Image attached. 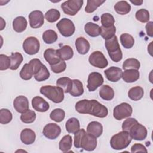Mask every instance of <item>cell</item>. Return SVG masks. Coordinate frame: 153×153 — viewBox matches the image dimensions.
<instances>
[{"mask_svg": "<svg viewBox=\"0 0 153 153\" xmlns=\"http://www.w3.org/2000/svg\"><path fill=\"white\" fill-rule=\"evenodd\" d=\"M76 111L82 114H90L99 118H105L108 114V108L96 100L83 99L75 104Z\"/></svg>", "mask_w": 153, "mask_h": 153, "instance_id": "cell-1", "label": "cell"}, {"mask_svg": "<svg viewBox=\"0 0 153 153\" xmlns=\"http://www.w3.org/2000/svg\"><path fill=\"white\" fill-rule=\"evenodd\" d=\"M74 146L76 148H82L87 151H94L97 146V139L90 134L84 128L79 129L74 134Z\"/></svg>", "mask_w": 153, "mask_h": 153, "instance_id": "cell-2", "label": "cell"}, {"mask_svg": "<svg viewBox=\"0 0 153 153\" xmlns=\"http://www.w3.org/2000/svg\"><path fill=\"white\" fill-rule=\"evenodd\" d=\"M132 137L128 131L123 130L112 136L110 145L112 149L121 150L126 148L131 142Z\"/></svg>", "mask_w": 153, "mask_h": 153, "instance_id": "cell-3", "label": "cell"}, {"mask_svg": "<svg viewBox=\"0 0 153 153\" xmlns=\"http://www.w3.org/2000/svg\"><path fill=\"white\" fill-rule=\"evenodd\" d=\"M40 93L55 103H61L64 99V91L59 86H42L40 88Z\"/></svg>", "mask_w": 153, "mask_h": 153, "instance_id": "cell-4", "label": "cell"}, {"mask_svg": "<svg viewBox=\"0 0 153 153\" xmlns=\"http://www.w3.org/2000/svg\"><path fill=\"white\" fill-rule=\"evenodd\" d=\"M105 45L108 54L112 61L114 62H118L121 60L123 58V53L116 35L109 39L105 40Z\"/></svg>", "mask_w": 153, "mask_h": 153, "instance_id": "cell-5", "label": "cell"}, {"mask_svg": "<svg viewBox=\"0 0 153 153\" xmlns=\"http://www.w3.org/2000/svg\"><path fill=\"white\" fill-rule=\"evenodd\" d=\"M83 4L82 0H68L61 4V8L66 14L73 16L78 13Z\"/></svg>", "mask_w": 153, "mask_h": 153, "instance_id": "cell-6", "label": "cell"}, {"mask_svg": "<svg viewBox=\"0 0 153 153\" xmlns=\"http://www.w3.org/2000/svg\"><path fill=\"white\" fill-rule=\"evenodd\" d=\"M56 26L60 34L65 37L72 36L75 30L74 23L68 18H63L57 24Z\"/></svg>", "mask_w": 153, "mask_h": 153, "instance_id": "cell-7", "label": "cell"}, {"mask_svg": "<svg viewBox=\"0 0 153 153\" xmlns=\"http://www.w3.org/2000/svg\"><path fill=\"white\" fill-rule=\"evenodd\" d=\"M133 108L131 105L127 103L123 102L114 108L113 116L117 120H121L131 115Z\"/></svg>", "mask_w": 153, "mask_h": 153, "instance_id": "cell-8", "label": "cell"}, {"mask_svg": "<svg viewBox=\"0 0 153 153\" xmlns=\"http://www.w3.org/2000/svg\"><path fill=\"white\" fill-rule=\"evenodd\" d=\"M40 48L39 40L34 36H29L25 39L23 43L24 51L29 55H33L38 53Z\"/></svg>", "mask_w": 153, "mask_h": 153, "instance_id": "cell-9", "label": "cell"}, {"mask_svg": "<svg viewBox=\"0 0 153 153\" xmlns=\"http://www.w3.org/2000/svg\"><path fill=\"white\" fill-rule=\"evenodd\" d=\"M88 62L91 65L97 68H105L108 65V62L104 54L99 51H93L89 56Z\"/></svg>", "mask_w": 153, "mask_h": 153, "instance_id": "cell-10", "label": "cell"}, {"mask_svg": "<svg viewBox=\"0 0 153 153\" xmlns=\"http://www.w3.org/2000/svg\"><path fill=\"white\" fill-rule=\"evenodd\" d=\"M103 82L104 79L102 74L99 72H93L88 76L87 87L89 91H94L99 87L101 86Z\"/></svg>", "mask_w": 153, "mask_h": 153, "instance_id": "cell-11", "label": "cell"}, {"mask_svg": "<svg viewBox=\"0 0 153 153\" xmlns=\"http://www.w3.org/2000/svg\"><path fill=\"white\" fill-rule=\"evenodd\" d=\"M42 133L47 138L56 139L61 133V128L56 123H48L44 126Z\"/></svg>", "mask_w": 153, "mask_h": 153, "instance_id": "cell-12", "label": "cell"}, {"mask_svg": "<svg viewBox=\"0 0 153 153\" xmlns=\"http://www.w3.org/2000/svg\"><path fill=\"white\" fill-rule=\"evenodd\" d=\"M129 133L132 139L136 140H143L147 136V130L146 127L139 123L135 124L131 128Z\"/></svg>", "mask_w": 153, "mask_h": 153, "instance_id": "cell-13", "label": "cell"}, {"mask_svg": "<svg viewBox=\"0 0 153 153\" xmlns=\"http://www.w3.org/2000/svg\"><path fill=\"white\" fill-rule=\"evenodd\" d=\"M29 25L32 28L41 27L44 23V16L42 11L35 10L29 14Z\"/></svg>", "mask_w": 153, "mask_h": 153, "instance_id": "cell-14", "label": "cell"}, {"mask_svg": "<svg viewBox=\"0 0 153 153\" xmlns=\"http://www.w3.org/2000/svg\"><path fill=\"white\" fill-rule=\"evenodd\" d=\"M13 106L17 112L22 114L29 109V100L24 96H19L14 99Z\"/></svg>", "mask_w": 153, "mask_h": 153, "instance_id": "cell-15", "label": "cell"}, {"mask_svg": "<svg viewBox=\"0 0 153 153\" xmlns=\"http://www.w3.org/2000/svg\"><path fill=\"white\" fill-rule=\"evenodd\" d=\"M106 78L111 82H117L122 76V70L118 67L111 66L104 71Z\"/></svg>", "mask_w": 153, "mask_h": 153, "instance_id": "cell-16", "label": "cell"}, {"mask_svg": "<svg viewBox=\"0 0 153 153\" xmlns=\"http://www.w3.org/2000/svg\"><path fill=\"white\" fill-rule=\"evenodd\" d=\"M32 105L35 111L41 112H45L50 108L48 103L40 96H35L32 99Z\"/></svg>", "mask_w": 153, "mask_h": 153, "instance_id": "cell-17", "label": "cell"}, {"mask_svg": "<svg viewBox=\"0 0 153 153\" xmlns=\"http://www.w3.org/2000/svg\"><path fill=\"white\" fill-rule=\"evenodd\" d=\"M44 57L50 66L58 63L62 60L57 52V50L53 48L46 49L44 53Z\"/></svg>", "mask_w": 153, "mask_h": 153, "instance_id": "cell-18", "label": "cell"}, {"mask_svg": "<svg viewBox=\"0 0 153 153\" xmlns=\"http://www.w3.org/2000/svg\"><path fill=\"white\" fill-rule=\"evenodd\" d=\"M87 132L96 138L99 137L103 133V126L98 121H91L87 127Z\"/></svg>", "mask_w": 153, "mask_h": 153, "instance_id": "cell-19", "label": "cell"}, {"mask_svg": "<svg viewBox=\"0 0 153 153\" xmlns=\"http://www.w3.org/2000/svg\"><path fill=\"white\" fill-rule=\"evenodd\" d=\"M35 139V133L30 128H25L20 133V140L25 145L32 144Z\"/></svg>", "mask_w": 153, "mask_h": 153, "instance_id": "cell-20", "label": "cell"}, {"mask_svg": "<svg viewBox=\"0 0 153 153\" xmlns=\"http://www.w3.org/2000/svg\"><path fill=\"white\" fill-rule=\"evenodd\" d=\"M75 47L79 54L84 55L88 52L90 45L85 38L79 37L75 41Z\"/></svg>", "mask_w": 153, "mask_h": 153, "instance_id": "cell-21", "label": "cell"}, {"mask_svg": "<svg viewBox=\"0 0 153 153\" xmlns=\"http://www.w3.org/2000/svg\"><path fill=\"white\" fill-rule=\"evenodd\" d=\"M139 72L137 69H126L122 72L121 78L127 83H131L136 81L139 78Z\"/></svg>", "mask_w": 153, "mask_h": 153, "instance_id": "cell-22", "label": "cell"}, {"mask_svg": "<svg viewBox=\"0 0 153 153\" xmlns=\"http://www.w3.org/2000/svg\"><path fill=\"white\" fill-rule=\"evenodd\" d=\"M27 26V22L25 17L19 16L15 18L13 22V27L14 31L21 33L25 30Z\"/></svg>", "mask_w": 153, "mask_h": 153, "instance_id": "cell-23", "label": "cell"}, {"mask_svg": "<svg viewBox=\"0 0 153 153\" xmlns=\"http://www.w3.org/2000/svg\"><path fill=\"white\" fill-rule=\"evenodd\" d=\"M72 84L69 93L74 97H78L84 93L83 84L79 79H72Z\"/></svg>", "mask_w": 153, "mask_h": 153, "instance_id": "cell-24", "label": "cell"}, {"mask_svg": "<svg viewBox=\"0 0 153 153\" xmlns=\"http://www.w3.org/2000/svg\"><path fill=\"white\" fill-rule=\"evenodd\" d=\"M66 130L69 133L75 134L80 129L79 120L75 117L70 118L68 120L65 125Z\"/></svg>", "mask_w": 153, "mask_h": 153, "instance_id": "cell-25", "label": "cell"}, {"mask_svg": "<svg viewBox=\"0 0 153 153\" xmlns=\"http://www.w3.org/2000/svg\"><path fill=\"white\" fill-rule=\"evenodd\" d=\"M84 30L86 33L91 37H96L100 35V26L92 22H88L84 26Z\"/></svg>", "mask_w": 153, "mask_h": 153, "instance_id": "cell-26", "label": "cell"}, {"mask_svg": "<svg viewBox=\"0 0 153 153\" xmlns=\"http://www.w3.org/2000/svg\"><path fill=\"white\" fill-rule=\"evenodd\" d=\"M100 97L105 100H111L114 97V91L108 85H103L101 87L99 92Z\"/></svg>", "mask_w": 153, "mask_h": 153, "instance_id": "cell-27", "label": "cell"}, {"mask_svg": "<svg viewBox=\"0 0 153 153\" xmlns=\"http://www.w3.org/2000/svg\"><path fill=\"white\" fill-rule=\"evenodd\" d=\"M115 11L120 15L128 14L131 10V5L126 1H120L114 5Z\"/></svg>", "mask_w": 153, "mask_h": 153, "instance_id": "cell-28", "label": "cell"}, {"mask_svg": "<svg viewBox=\"0 0 153 153\" xmlns=\"http://www.w3.org/2000/svg\"><path fill=\"white\" fill-rule=\"evenodd\" d=\"M57 52L60 59L63 60H68L74 56V51L72 48L68 45H63L60 48L57 50Z\"/></svg>", "mask_w": 153, "mask_h": 153, "instance_id": "cell-29", "label": "cell"}, {"mask_svg": "<svg viewBox=\"0 0 153 153\" xmlns=\"http://www.w3.org/2000/svg\"><path fill=\"white\" fill-rule=\"evenodd\" d=\"M144 91L142 87L140 86H136L131 88L128 91V97L134 101L139 100L143 96Z\"/></svg>", "mask_w": 153, "mask_h": 153, "instance_id": "cell-30", "label": "cell"}, {"mask_svg": "<svg viewBox=\"0 0 153 153\" xmlns=\"http://www.w3.org/2000/svg\"><path fill=\"white\" fill-rule=\"evenodd\" d=\"M72 137L69 135L64 136L59 143V148L63 152H68L72 148Z\"/></svg>", "mask_w": 153, "mask_h": 153, "instance_id": "cell-31", "label": "cell"}, {"mask_svg": "<svg viewBox=\"0 0 153 153\" xmlns=\"http://www.w3.org/2000/svg\"><path fill=\"white\" fill-rule=\"evenodd\" d=\"M10 58L11 60V66L10 69L11 70L17 69L23 60V56L19 52L12 53Z\"/></svg>", "mask_w": 153, "mask_h": 153, "instance_id": "cell-32", "label": "cell"}, {"mask_svg": "<svg viewBox=\"0 0 153 153\" xmlns=\"http://www.w3.org/2000/svg\"><path fill=\"white\" fill-rule=\"evenodd\" d=\"M56 84L63 89L64 93H69L71 89L72 81L70 78L65 76L59 78L56 81Z\"/></svg>", "mask_w": 153, "mask_h": 153, "instance_id": "cell-33", "label": "cell"}, {"mask_svg": "<svg viewBox=\"0 0 153 153\" xmlns=\"http://www.w3.org/2000/svg\"><path fill=\"white\" fill-rule=\"evenodd\" d=\"M120 42L122 45L127 49H129L133 47L134 44V39L132 35L125 33L120 35Z\"/></svg>", "mask_w": 153, "mask_h": 153, "instance_id": "cell-34", "label": "cell"}, {"mask_svg": "<svg viewBox=\"0 0 153 153\" xmlns=\"http://www.w3.org/2000/svg\"><path fill=\"white\" fill-rule=\"evenodd\" d=\"M33 75L32 67L29 63H25L20 72V76L24 80L30 79Z\"/></svg>", "mask_w": 153, "mask_h": 153, "instance_id": "cell-35", "label": "cell"}, {"mask_svg": "<svg viewBox=\"0 0 153 153\" xmlns=\"http://www.w3.org/2000/svg\"><path fill=\"white\" fill-rule=\"evenodd\" d=\"M58 38L57 33L51 29L45 30L42 34V39L45 43L51 44L55 42Z\"/></svg>", "mask_w": 153, "mask_h": 153, "instance_id": "cell-36", "label": "cell"}, {"mask_svg": "<svg viewBox=\"0 0 153 153\" xmlns=\"http://www.w3.org/2000/svg\"><path fill=\"white\" fill-rule=\"evenodd\" d=\"M100 35L105 40H108L112 38L115 35L116 27L114 25L109 27H105L103 26H100Z\"/></svg>", "mask_w": 153, "mask_h": 153, "instance_id": "cell-37", "label": "cell"}, {"mask_svg": "<svg viewBox=\"0 0 153 153\" xmlns=\"http://www.w3.org/2000/svg\"><path fill=\"white\" fill-rule=\"evenodd\" d=\"M140 64L139 61L134 58H128L124 60L123 63V69H137L140 68Z\"/></svg>", "mask_w": 153, "mask_h": 153, "instance_id": "cell-38", "label": "cell"}, {"mask_svg": "<svg viewBox=\"0 0 153 153\" xmlns=\"http://www.w3.org/2000/svg\"><path fill=\"white\" fill-rule=\"evenodd\" d=\"M50 74L47 68V67L43 64L41 69L39 70L38 72H37L34 75V78L36 81L38 82L44 81L47 80L50 77Z\"/></svg>", "mask_w": 153, "mask_h": 153, "instance_id": "cell-39", "label": "cell"}, {"mask_svg": "<svg viewBox=\"0 0 153 153\" xmlns=\"http://www.w3.org/2000/svg\"><path fill=\"white\" fill-rule=\"evenodd\" d=\"M105 2V0H88L87 1V5L85 8V11L87 13H91L94 12L99 7L102 5Z\"/></svg>", "mask_w": 153, "mask_h": 153, "instance_id": "cell-40", "label": "cell"}, {"mask_svg": "<svg viewBox=\"0 0 153 153\" xmlns=\"http://www.w3.org/2000/svg\"><path fill=\"white\" fill-rule=\"evenodd\" d=\"M36 117V114L33 111L28 109L22 114L20 115V120L24 123L30 124L32 123L35 120Z\"/></svg>", "mask_w": 153, "mask_h": 153, "instance_id": "cell-41", "label": "cell"}, {"mask_svg": "<svg viewBox=\"0 0 153 153\" xmlns=\"http://www.w3.org/2000/svg\"><path fill=\"white\" fill-rule=\"evenodd\" d=\"M60 17V13L56 9H50L45 14V18L48 22L54 23Z\"/></svg>", "mask_w": 153, "mask_h": 153, "instance_id": "cell-42", "label": "cell"}, {"mask_svg": "<svg viewBox=\"0 0 153 153\" xmlns=\"http://www.w3.org/2000/svg\"><path fill=\"white\" fill-rule=\"evenodd\" d=\"M65 117V112L64 110L60 108H56L53 110L50 114V118L57 123H60L62 121Z\"/></svg>", "mask_w": 153, "mask_h": 153, "instance_id": "cell-43", "label": "cell"}, {"mask_svg": "<svg viewBox=\"0 0 153 153\" xmlns=\"http://www.w3.org/2000/svg\"><path fill=\"white\" fill-rule=\"evenodd\" d=\"M102 26L105 27H109L114 25L115 19L112 14L110 13H103L101 16Z\"/></svg>", "mask_w": 153, "mask_h": 153, "instance_id": "cell-44", "label": "cell"}, {"mask_svg": "<svg viewBox=\"0 0 153 153\" xmlns=\"http://www.w3.org/2000/svg\"><path fill=\"white\" fill-rule=\"evenodd\" d=\"M13 118L12 113L7 109H1L0 110V123L2 124L9 123Z\"/></svg>", "mask_w": 153, "mask_h": 153, "instance_id": "cell-45", "label": "cell"}, {"mask_svg": "<svg viewBox=\"0 0 153 153\" xmlns=\"http://www.w3.org/2000/svg\"><path fill=\"white\" fill-rule=\"evenodd\" d=\"M135 17L141 23L148 22L149 20V13L146 9H140L136 11Z\"/></svg>", "mask_w": 153, "mask_h": 153, "instance_id": "cell-46", "label": "cell"}, {"mask_svg": "<svg viewBox=\"0 0 153 153\" xmlns=\"http://www.w3.org/2000/svg\"><path fill=\"white\" fill-rule=\"evenodd\" d=\"M11 60L10 57L7 55L0 54V70L4 71L10 68Z\"/></svg>", "mask_w": 153, "mask_h": 153, "instance_id": "cell-47", "label": "cell"}, {"mask_svg": "<svg viewBox=\"0 0 153 153\" xmlns=\"http://www.w3.org/2000/svg\"><path fill=\"white\" fill-rule=\"evenodd\" d=\"M50 68H51V70L54 73L59 74L65 71L66 68V64L64 60H61L60 62H59L58 63L54 65L50 66Z\"/></svg>", "mask_w": 153, "mask_h": 153, "instance_id": "cell-48", "label": "cell"}, {"mask_svg": "<svg viewBox=\"0 0 153 153\" xmlns=\"http://www.w3.org/2000/svg\"><path fill=\"white\" fill-rule=\"evenodd\" d=\"M138 121L134 118H128L124 120L122 124V129L123 130L128 131L131 129V128Z\"/></svg>", "mask_w": 153, "mask_h": 153, "instance_id": "cell-49", "label": "cell"}, {"mask_svg": "<svg viewBox=\"0 0 153 153\" xmlns=\"http://www.w3.org/2000/svg\"><path fill=\"white\" fill-rule=\"evenodd\" d=\"M148 152V151L146 147L140 143H135L131 148V152Z\"/></svg>", "mask_w": 153, "mask_h": 153, "instance_id": "cell-50", "label": "cell"}, {"mask_svg": "<svg viewBox=\"0 0 153 153\" xmlns=\"http://www.w3.org/2000/svg\"><path fill=\"white\" fill-rule=\"evenodd\" d=\"M152 25H153V22L152 21H151V22H148L145 26V29H146V33L150 37L153 36Z\"/></svg>", "mask_w": 153, "mask_h": 153, "instance_id": "cell-51", "label": "cell"}, {"mask_svg": "<svg viewBox=\"0 0 153 153\" xmlns=\"http://www.w3.org/2000/svg\"><path fill=\"white\" fill-rule=\"evenodd\" d=\"M130 2L133 4L134 5H136V6H139V5H141L143 3V1L142 0H134V1H132L131 0Z\"/></svg>", "mask_w": 153, "mask_h": 153, "instance_id": "cell-52", "label": "cell"}, {"mask_svg": "<svg viewBox=\"0 0 153 153\" xmlns=\"http://www.w3.org/2000/svg\"><path fill=\"white\" fill-rule=\"evenodd\" d=\"M0 19H1V29H0V30H3L4 27H5V22L3 20L2 17H1V18H0Z\"/></svg>", "mask_w": 153, "mask_h": 153, "instance_id": "cell-53", "label": "cell"}, {"mask_svg": "<svg viewBox=\"0 0 153 153\" xmlns=\"http://www.w3.org/2000/svg\"><path fill=\"white\" fill-rule=\"evenodd\" d=\"M152 42H151L150 44L148 47V51H149V53L151 56H152Z\"/></svg>", "mask_w": 153, "mask_h": 153, "instance_id": "cell-54", "label": "cell"}]
</instances>
